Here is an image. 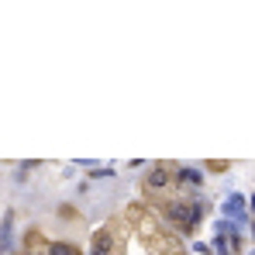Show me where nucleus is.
I'll use <instances>...</instances> for the list:
<instances>
[{"label": "nucleus", "instance_id": "obj_1", "mask_svg": "<svg viewBox=\"0 0 255 255\" xmlns=\"http://www.w3.org/2000/svg\"><path fill=\"white\" fill-rule=\"evenodd\" d=\"M90 255H114V235L107 231V228H100L97 235H93V245H90Z\"/></svg>", "mask_w": 255, "mask_h": 255}, {"label": "nucleus", "instance_id": "obj_2", "mask_svg": "<svg viewBox=\"0 0 255 255\" xmlns=\"http://www.w3.org/2000/svg\"><path fill=\"white\" fill-rule=\"evenodd\" d=\"M228 217H235V221L245 224V200H241V193H231L224 200V221H228Z\"/></svg>", "mask_w": 255, "mask_h": 255}, {"label": "nucleus", "instance_id": "obj_3", "mask_svg": "<svg viewBox=\"0 0 255 255\" xmlns=\"http://www.w3.org/2000/svg\"><path fill=\"white\" fill-rule=\"evenodd\" d=\"M166 183H169V172L166 169H152L149 179H145V187H149V190H162Z\"/></svg>", "mask_w": 255, "mask_h": 255}, {"label": "nucleus", "instance_id": "obj_4", "mask_svg": "<svg viewBox=\"0 0 255 255\" xmlns=\"http://www.w3.org/2000/svg\"><path fill=\"white\" fill-rule=\"evenodd\" d=\"M49 255H80V248L72 241H52L49 245Z\"/></svg>", "mask_w": 255, "mask_h": 255}, {"label": "nucleus", "instance_id": "obj_5", "mask_svg": "<svg viewBox=\"0 0 255 255\" xmlns=\"http://www.w3.org/2000/svg\"><path fill=\"white\" fill-rule=\"evenodd\" d=\"M7 241H11V214L4 217V224H0V255L7 252Z\"/></svg>", "mask_w": 255, "mask_h": 255}, {"label": "nucleus", "instance_id": "obj_6", "mask_svg": "<svg viewBox=\"0 0 255 255\" xmlns=\"http://www.w3.org/2000/svg\"><path fill=\"white\" fill-rule=\"evenodd\" d=\"M179 179H190V183H200L204 176H200L197 169H179Z\"/></svg>", "mask_w": 255, "mask_h": 255}, {"label": "nucleus", "instance_id": "obj_7", "mask_svg": "<svg viewBox=\"0 0 255 255\" xmlns=\"http://www.w3.org/2000/svg\"><path fill=\"white\" fill-rule=\"evenodd\" d=\"M214 248L221 252V255H231V252H228V235H217V238H214Z\"/></svg>", "mask_w": 255, "mask_h": 255}]
</instances>
